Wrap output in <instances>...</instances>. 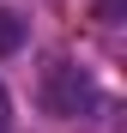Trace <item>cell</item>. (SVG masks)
Masks as SVG:
<instances>
[{"label":"cell","mask_w":127,"mask_h":133,"mask_svg":"<svg viewBox=\"0 0 127 133\" xmlns=\"http://www.w3.org/2000/svg\"><path fill=\"white\" fill-rule=\"evenodd\" d=\"M18 49H24V18L0 12V55H18Z\"/></svg>","instance_id":"2"},{"label":"cell","mask_w":127,"mask_h":133,"mask_svg":"<svg viewBox=\"0 0 127 133\" xmlns=\"http://www.w3.org/2000/svg\"><path fill=\"white\" fill-rule=\"evenodd\" d=\"M12 127V103H6V85H0V133Z\"/></svg>","instance_id":"4"},{"label":"cell","mask_w":127,"mask_h":133,"mask_svg":"<svg viewBox=\"0 0 127 133\" xmlns=\"http://www.w3.org/2000/svg\"><path fill=\"white\" fill-rule=\"evenodd\" d=\"M97 18H103V24H115V18H121V0H97Z\"/></svg>","instance_id":"3"},{"label":"cell","mask_w":127,"mask_h":133,"mask_svg":"<svg viewBox=\"0 0 127 133\" xmlns=\"http://www.w3.org/2000/svg\"><path fill=\"white\" fill-rule=\"evenodd\" d=\"M42 103H49L55 115H91V109H97V91H91V79H85L73 61H55L49 79H42Z\"/></svg>","instance_id":"1"}]
</instances>
